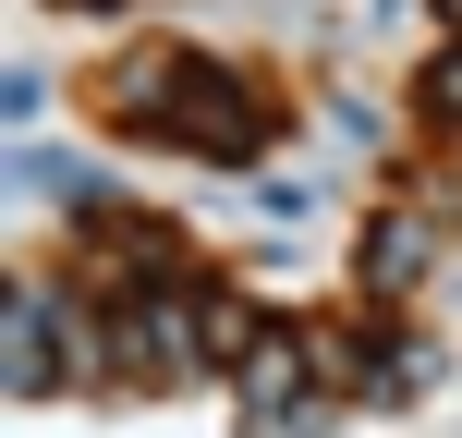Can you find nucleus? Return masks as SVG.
<instances>
[{"label":"nucleus","instance_id":"f257e3e1","mask_svg":"<svg viewBox=\"0 0 462 438\" xmlns=\"http://www.w3.org/2000/svg\"><path fill=\"white\" fill-rule=\"evenodd\" d=\"M414 256H426V231H414V219H390V231H377V280H402Z\"/></svg>","mask_w":462,"mask_h":438}]
</instances>
